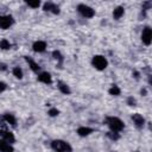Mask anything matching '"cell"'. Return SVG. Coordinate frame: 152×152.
Here are the masks:
<instances>
[{"label": "cell", "instance_id": "6da1fadb", "mask_svg": "<svg viewBox=\"0 0 152 152\" xmlns=\"http://www.w3.org/2000/svg\"><path fill=\"white\" fill-rule=\"evenodd\" d=\"M107 124H108V126H109L112 132H120L125 126L124 122L119 118H115V116L107 118Z\"/></svg>", "mask_w": 152, "mask_h": 152}, {"label": "cell", "instance_id": "7a4b0ae2", "mask_svg": "<svg viewBox=\"0 0 152 152\" xmlns=\"http://www.w3.org/2000/svg\"><path fill=\"white\" fill-rule=\"evenodd\" d=\"M51 147L56 151H61V152H71V146L69 142L64 141V140H53L51 142Z\"/></svg>", "mask_w": 152, "mask_h": 152}, {"label": "cell", "instance_id": "3957f363", "mask_svg": "<svg viewBox=\"0 0 152 152\" xmlns=\"http://www.w3.org/2000/svg\"><path fill=\"white\" fill-rule=\"evenodd\" d=\"M91 64H93L94 68H96L97 70H103V69L107 68L108 61L106 59V57H103V56H101V55H96V56L93 57Z\"/></svg>", "mask_w": 152, "mask_h": 152}, {"label": "cell", "instance_id": "277c9868", "mask_svg": "<svg viewBox=\"0 0 152 152\" xmlns=\"http://www.w3.org/2000/svg\"><path fill=\"white\" fill-rule=\"evenodd\" d=\"M77 11H78L83 17H86V18H93V17L95 15V11H94L91 7H89V6L84 5V4L78 5V6H77Z\"/></svg>", "mask_w": 152, "mask_h": 152}, {"label": "cell", "instance_id": "5b68a950", "mask_svg": "<svg viewBox=\"0 0 152 152\" xmlns=\"http://www.w3.org/2000/svg\"><path fill=\"white\" fill-rule=\"evenodd\" d=\"M141 42L148 46L152 42V28L150 26H146L144 30H142V33H141Z\"/></svg>", "mask_w": 152, "mask_h": 152}, {"label": "cell", "instance_id": "8992f818", "mask_svg": "<svg viewBox=\"0 0 152 152\" xmlns=\"http://www.w3.org/2000/svg\"><path fill=\"white\" fill-rule=\"evenodd\" d=\"M13 24V18L11 15H0V28L6 30Z\"/></svg>", "mask_w": 152, "mask_h": 152}, {"label": "cell", "instance_id": "52a82bcc", "mask_svg": "<svg viewBox=\"0 0 152 152\" xmlns=\"http://www.w3.org/2000/svg\"><path fill=\"white\" fill-rule=\"evenodd\" d=\"M0 135H1L2 139H4L6 142H8V144H12V142L15 141V138H14V135H13L12 132L5 131V129H0Z\"/></svg>", "mask_w": 152, "mask_h": 152}, {"label": "cell", "instance_id": "ba28073f", "mask_svg": "<svg viewBox=\"0 0 152 152\" xmlns=\"http://www.w3.org/2000/svg\"><path fill=\"white\" fill-rule=\"evenodd\" d=\"M132 120H133L134 125H135L137 127H139V128L145 125V119H144V116H142L141 114H138V113L133 114V115H132Z\"/></svg>", "mask_w": 152, "mask_h": 152}, {"label": "cell", "instance_id": "9c48e42d", "mask_svg": "<svg viewBox=\"0 0 152 152\" xmlns=\"http://www.w3.org/2000/svg\"><path fill=\"white\" fill-rule=\"evenodd\" d=\"M38 81L42 82V83H45V84H51V83H52L51 75H50L49 72H46V71L39 74V76H38Z\"/></svg>", "mask_w": 152, "mask_h": 152}, {"label": "cell", "instance_id": "30bf717a", "mask_svg": "<svg viewBox=\"0 0 152 152\" xmlns=\"http://www.w3.org/2000/svg\"><path fill=\"white\" fill-rule=\"evenodd\" d=\"M32 48H33V51H36V52H43L46 49V43L43 40H37L33 43Z\"/></svg>", "mask_w": 152, "mask_h": 152}, {"label": "cell", "instance_id": "8fae6325", "mask_svg": "<svg viewBox=\"0 0 152 152\" xmlns=\"http://www.w3.org/2000/svg\"><path fill=\"white\" fill-rule=\"evenodd\" d=\"M0 152H14V148L11 144L6 142L4 139L0 140Z\"/></svg>", "mask_w": 152, "mask_h": 152}, {"label": "cell", "instance_id": "7c38bea8", "mask_svg": "<svg viewBox=\"0 0 152 152\" xmlns=\"http://www.w3.org/2000/svg\"><path fill=\"white\" fill-rule=\"evenodd\" d=\"M93 128H90V127H84V126H82V127H78V129H77V134L80 135V137H87V135H89L90 133H93Z\"/></svg>", "mask_w": 152, "mask_h": 152}, {"label": "cell", "instance_id": "4fadbf2b", "mask_svg": "<svg viewBox=\"0 0 152 152\" xmlns=\"http://www.w3.org/2000/svg\"><path fill=\"white\" fill-rule=\"evenodd\" d=\"M124 13H125V8H124L122 6H118V7L114 8V11H113V18H114L115 20H119V19L124 15Z\"/></svg>", "mask_w": 152, "mask_h": 152}, {"label": "cell", "instance_id": "5bb4252c", "mask_svg": "<svg viewBox=\"0 0 152 152\" xmlns=\"http://www.w3.org/2000/svg\"><path fill=\"white\" fill-rule=\"evenodd\" d=\"M4 120H5L7 124L12 125V126H15V125H17V120H15V118H14L13 114H10V113L5 114V115H4Z\"/></svg>", "mask_w": 152, "mask_h": 152}, {"label": "cell", "instance_id": "9a60e30c", "mask_svg": "<svg viewBox=\"0 0 152 152\" xmlns=\"http://www.w3.org/2000/svg\"><path fill=\"white\" fill-rule=\"evenodd\" d=\"M26 61H27V63H28L30 68L32 69V71H34V72H38V71H39L40 66H39L34 61H32V59H31V58H28V57H26Z\"/></svg>", "mask_w": 152, "mask_h": 152}, {"label": "cell", "instance_id": "2e32d148", "mask_svg": "<svg viewBox=\"0 0 152 152\" xmlns=\"http://www.w3.org/2000/svg\"><path fill=\"white\" fill-rule=\"evenodd\" d=\"M58 88H59V90H61L63 94H65V95H69V94L71 93L70 88H69L66 84H64V83H59V84H58Z\"/></svg>", "mask_w": 152, "mask_h": 152}, {"label": "cell", "instance_id": "e0dca14e", "mask_svg": "<svg viewBox=\"0 0 152 152\" xmlns=\"http://www.w3.org/2000/svg\"><path fill=\"white\" fill-rule=\"evenodd\" d=\"M108 93L110 95H113V96H119L120 93H121V90H120V88L118 86H112V88L108 90Z\"/></svg>", "mask_w": 152, "mask_h": 152}, {"label": "cell", "instance_id": "ac0fdd59", "mask_svg": "<svg viewBox=\"0 0 152 152\" xmlns=\"http://www.w3.org/2000/svg\"><path fill=\"white\" fill-rule=\"evenodd\" d=\"M13 75L17 77V78H19V80H21L23 78V70L19 68V66H15V68H13Z\"/></svg>", "mask_w": 152, "mask_h": 152}, {"label": "cell", "instance_id": "d6986e66", "mask_svg": "<svg viewBox=\"0 0 152 152\" xmlns=\"http://www.w3.org/2000/svg\"><path fill=\"white\" fill-rule=\"evenodd\" d=\"M11 48V44H10V42L7 40V39H2V40H0V49H2V50H7V49H10Z\"/></svg>", "mask_w": 152, "mask_h": 152}, {"label": "cell", "instance_id": "ffe728a7", "mask_svg": "<svg viewBox=\"0 0 152 152\" xmlns=\"http://www.w3.org/2000/svg\"><path fill=\"white\" fill-rule=\"evenodd\" d=\"M26 5L32 7V8H38L40 6V1L39 0H36V1H26Z\"/></svg>", "mask_w": 152, "mask_h": 152}, {"label": "cell", "instance_id": "44dd1931", "mask_svg": "<svg viewBox=\"0 0 152 152\" xmlns=\"http://www.w3.org/2000/svg\"><path fill=\"white\" fill-rule=\"evenodd\" d=\"M107 135H108L112 140H118V139L120 138V135H119V133H118V132H112V131H110V132H108V133H107Z\"/></svg>", "mask_w": 152, "mask_h": 152}, {"label": "cell", "instance_id": "7402d4cb", "mask_svg": "<svg viewBox=\"0 0 152 152\" xmlns=\"http://www.w3.org/2000/svg\"><path fill=\"white\" fill-rule=\"evenodd\" d=\"M52 56H53V58H55V59H57L58 62H62V61H63V56H62V55H61V52H59V51H57V50L52 52Z\"/></svg>", "mask_w": 152, "mask_h": 152}, {"label": "cell", "instance_id": "603a6c76", "mask_svg": "<svg viewBox=\"0 0 152 152\" xmlns=\"http://www.w3.org/2000/svg\"><path fill=\"white\" fill-rule=\"evenodd\" d=\"M53 5H55L53 2H45L43 8H44V11H50V12H51V11H52V7H53Z\"/></svg>", "mask_w": 152, "mask_h": 152}, {"label": "cell", "instance_id": "cb8c5ba5", "mask_svg": "<svg viewBox=\"0 0 152 152\" xmlns=\"http://www.w3.org/2000/svg\"><path fill=\"white\" fill-rule=\"evenodd\" d=\"M58 113H59V112H58V109H57V108H51V109L49 110V113H48V114H49L50 116H56V115H58Z\"/></svg>", "mask_w": 152, "mask_h": 152}, {"label": "cell", "instance_id": "d4e9b609", "mask_svg": "<svg viewBox=\"0 0 152 152\" xmlns=\"http://www.w3.org/2000/svg\"><path fill=\"white\" fill-rule=\"evenodd\" d=\"M127 103H128L129 106H135V99L132 97V96H129V97L127 99Z\"/></svg>", "mask_w": 152, "mask_h": 152}, {"label": "cell", "instance_id": "484cf974", "mask_svg": "<svg viewBox=\"0 0 152 152\" xmlns=\"http://www.w3.org/2000/svg\"><path fill=\"white\" fill-rule=\"evenodd\" d=\"M7 88V86H6V83L5 82H0V93H2L5 89Z\"/></svg>", "mask_w": 152, "mask_h": 152}, {"label": "cell", "instance_id": "4316f807", "mask_svg": "<svg viewBox=\"0 0 152 152\" xmlns=\"http://www.w3.org/2000/svg\"><path fill=\"white\" fill-rule=\"evenodd\" d=\"M0 69H1V70H6V64L0 63Z\"/></svg>", "mask_w": 152, "mask_h": 152}, {"label": "cell", "instance_id": "83f0119b", "mask_svg": "<svg viewBox=\"0 0 152 152\" xmlns=\"http://www.w3.org/2000/svg\"><path fill=\"white\" fill-rule=\"evenodd\" d=\"M57 152H61V151H57Z\"/></svg>", "mask_w": 152, "mask_h": 152}]
</instances>
